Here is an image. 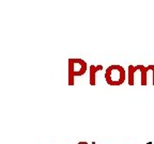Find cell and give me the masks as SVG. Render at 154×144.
Segmentation results:
<instances>
[{
	"label": "cell",
	"instance_id": "cell-7",
	"mask_svg": "<svg viewBox=\"0 0 154 144\" xmlns=\"http://www.w3.org/2000/svg\"><path fill=\"white\" fill-rule=\"evenodd\" d=\"M147 144H153V143H152V142H149V143H147Z\"/></svg>",
	"mask_w": 154,
	"mask_h": 144
},
{
	"label": "cell",
	"instance_id": "cell-6",
	"mask_svg": "<svg viewBox=\"0 0 154 144\" xmlns=\"http://www.w3.org/2000/svg\"><path fill=\"white\" fill-rule=\"evenodd\" d=\"M78 144H85V142H84V141H82V142H79Z\"/></svg>",
	"mask_w": 154,
	"mask_h": 144
},
{
	"label": "cell",
	"instance_id": "cell-2",
	"mask_svg": "<svg viewBox=\"0 0 154 144\" xmlns=\"http://www.w3.org/2000/svg\"><path fill=\"white\" fill-rule=\"evenodd\" d=\"M128 84L133 87L138 81L140 85L145 87L148 84V71L145 65H130L127 71Z\"/></svg>",
	"mask_w": 154,
	"mask_h": 144
},
{
	"label": "cell",
	"instance_id": "cell-3",
	"mask_svg": "<svg viewBox=\"0 0 154 144\" xmlns=\"http://www.w3.org/2000/svg\"><path fill=\"white\" fill-rule=\"evenodd\" d=\"M87 62L82 59L78 58H71L69 59V77H67V82L69 85H74L75 83V77L85 75L87 72Z\"/></svg>",
	"mask_w": 154,
	"mask_h": 144
},
{
	"label": "cell",
	"instance_id": "cell-4",
	"mask_svg": "<svg viewBox=\"0 0 154 144\" xmlns=\"http://www.w3.org/2000/svg\"><path fill=\"white\" fill-rule=\"evenodd\" d=\"M103 71V66L102 65H91L90 68H89V83L90 85L94 87L97 84V74L99 72H102Z\"/></svg>",
	"mask_w": 154,
	"mask_h": 144
},
{
	"label": "cell",
	"instance_id": "cell-1",
	"mask_svg": "<svg viewBox=\"0 0 154 144\" xmlns=\"http://www.w3.org/2000/svg\"><path fill=\"white\" fill-rule=\"evenodd\" d=\"M126 79V72L123 66L110 65L105 71V80L107 84L112 87H118L124 83Z\"/></svg>",
	"mask_w": 154,
	"mask_h": 144
},
{
	"label": "cell",
	"instance_id": "cell-5",
	"mask_svg": "<svg viewBox=\"0 0 154 144\" xmlns=\"http://www.w3.org/2000/svg\"><path fill=\"white\" fill-rule=\"evenodd\" d=\"M147 69H148V73H151L152 74V82H153V85H154V65L151 64V65L147 66Z\"/></svg>",
	"mask_w": 154,
	"mask_h": 144
}]
</instances>
